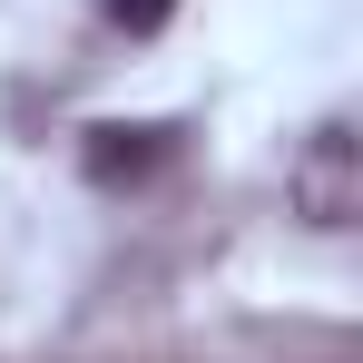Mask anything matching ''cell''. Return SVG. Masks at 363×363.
Wrapping results in <instances>:
<instances>
[{"instance_id": "cell-1", "label": "cell", "mask_w": 363, "mask_h": 363, "mask_svg": "<svg viewBox=\"0 0 363 363\" xmlns=\"http://www.w3.org/2000/svg\"><path fill=\"white\" fill-rule=\"evenodd\" d=\"M285 196H295L314 226H354V216H363V138H354V118H324V128L295 147Z\"/></svg>"}, {"instance_id": "cell-2", "label": "cell", "mask_w": 363, "mask_h": 363, "mask_svg": "<svg viewBox=\"0 0 363 363\" xmlns=\"http://www.w3.org/2000/svg\"><path fill=\"white\" fill-rule=\"evenodd\" d=\"M167 157H177V128L167 118H108V128H89V147H79L89 186H138V177H157Z\"/></svg>"}, {"instance_id": "cell-3", "label": "cell", "mask_w": 363, "mask_h": 363, "mask_svg": "<svg viewBox=\"0 0 363 363\" xmlns=\"http://www.w3.org/2000/svg\"><path fill=\"white\" fill-rule=\"evenodd\" d=\"M167 10H177V0H108L118 30H167Z\"/></svg>"}]
</instances>
